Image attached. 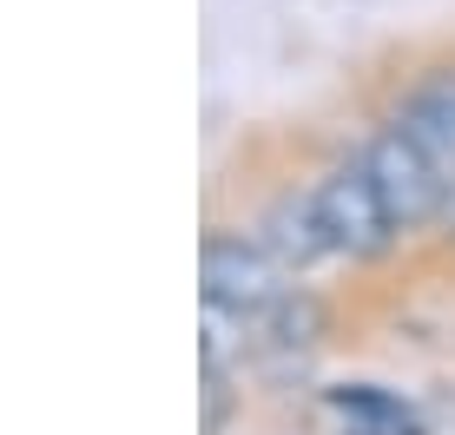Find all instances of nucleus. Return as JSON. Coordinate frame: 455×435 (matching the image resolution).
Segmentation results:
<instances>
[{"label":"nucleus","mask_w":455,"mask_h":435,"mask_svg":"<svg viewBox=\"0 0 455 435\" xmlns=\"http://www.w3.org/2000/svg\"><path fill=\"white\" fill-rule=\"evenodd\" d=\"M205 211L238 218L251 238H258L264 251L284 264L291 277H304V284L343 277L337 244H331V231H323V211H317V192H310V172H297V165H277V172H264L258 185H244L238 205L205 198Z\"/></svg>","instance_id":"1"},{"label":"nucleus","mask_w":455,"mask_h":435,"mask_svg":"<svg viewBox=\"0 0 455 435\" xmlns=\"http://www.w3.org/2000/svg\"><path fill=\"white\" fill-rule=\"evenodd\" d=\"M291 284H304V277H291L238 218L205 211V225H198V310H218L251 330Z\"/></svg>","instance_id":"2"},{"label":"nucleus","mask_w":455,"mask_h":435,"mask_svg":"<svg viewBox=\"0 0 455 435\" xmlns=\"http://www.w3.org/2000/svg\"><path fill=\"white\" fill-rule=\"evenodd\" d=\"M383 113L396 119L403 132L429 152L435 165L455 178V53H435V59H416L396 86H389Z\"/></svg>","instance_id":"4"},{"label":"nucleus","mask_w":455,"mask_h":435,"mask_svg":"<svg viewBox=\"0 0 455 435\" xmlns=\"http://www.w3.org/2000/svg\"><path fill=\"white\" fill-rule=\"evenodd\" d=\"M356 152H363V165H370L376 192H383L389 218L403 225L410 251H422V244L435 238V225H443L449 198H455V178H449V172H443V165H435L422 146H416L410 132L396 126V119L383 113V106H376L370 126L356 132Z\"/></svg>","instance_id":"3"},{"label":"nucleus","mask_w":455,"mask_h":435,"mask_svg":"<svg viewBox=\"0 0 455 435\" xmlns=\"http://www.w3.org/2000/svg\"><path fill=\"white\" fill-rule=\"evenodd\" d=\"M244 435H331V423H323L317 402H271Z\"/></svg>","instance_id":"6"},{"label":"nucleus","mask_w":455,"mask_h":435,"mask_svg":"<svg viewBox=\"0 0 455 435\" xmlns=\"http://www.w3.org/2000/svg\"><path fill=\"white\" fill-rule=\"evenodd\" d=\"M416 290H443V297H455V198H449L443 225H435V238L416 251Z\"/></svg>","instance_id":"5"}]
</instances>
